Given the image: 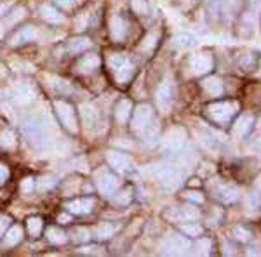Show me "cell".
<instances>
[{"instance_id": "cell-7", "label": "cell", "mask_w": 261, "mask_h": 257, "mask_svg": "<svg viewBox=\"0 0 261 257\" xmlns=\"http://www.w3.org/2000/svg\"><path fill=\"white\" fill-rule=\"evenodd\" d=\"M96 186L101 191V195L105 196H112L115 191H119L120 188V179L117 178L112 172H105L101 170L96 174Z\"/></svg>"}, {"instance_id": "cell-34", "label": "cell", "mask_w": 261, "mask_h": 257, "mask_svg": "<svg viewBox=\"0 0 261 257\" xmlns=\"http://www.w3.org/2000/svg\"><path fill=\"white\" fill-rule=\"evenodd\" d=\"M91 24V16L87 14V12H82V14L77 16V19L73 21V28L77 32H84L87 26Z\"/></svg>"}, {"instance_id": "cell-38", "label": "cell", "mask_w": 261, "mask_h": 257, "mask_svg": "<svg viewBox=\"0 0 261 257\" xmlns=\"http://www.w3.org/2000/svg\"><path fill=\"white\" fill-rule=\"evenodd\" d=\"M183 198H187V200L192 202V204H199V205L204 202V195H202L200 191H185Z\"/></svg>"}, {"instance_id": "cell-13", "label": "cell", "mask_w": 261, "mask_h": 257, "mask_svg": "<svg viewBox=\"0 0 261 257\" xmlns=\"http://www.w3.org/2000/svg\"><path fill=\"white\" fill-rule=\"evenodd\" d=\"M190 248V242H188L185 237H179V235H174V237L169 238L167 242V247H166V254H172V255H179V254H185V252Z\"/></svg>"}, {"instance_id": "cell-10", "label": "cell", "mask_w": 261, "mask_h": 257, "mask_svg": "<svg viewBox=\"0 0 261 257\" xmlns=\"http://www.w3.org/2000/svg\"><path fill=\"white\" fill-rule=\"evenodd\" d=\"M65 209L71 216H86V214H91L92 209H94V198H77V200L66 202Z\"/></svg>"}, {"instance_id": "cell-19", "label": "cell", "mask_w": 261, "mask_h": 257, "mask_svg": "<svg viewBox=\"0 0 261 257\" xmlns=\"http://www.w3.org/2000/svg\"><path fill=\"white\" fill-rule=\"evenodd\" d=\"M79 111H81V117H82V122L86 127L92 129L96 125V122H98V109H96L92 104H81V108H79Z\"/></svg>"}, {"instance_id": "cell-30", "label": "cell", "mask_w": 261, "mask_h": 257, "mask_svg": "<svg viewBox=\"0 0 261 257\" xmlns=\"http://www.w3.org/2000/svg\"><path fill=\"white\" fill-rule=\"evenodd\" d=\"M252 124H254V122H252L249 115H242L241 119L237 120V124H235V132H237L239 136H246V134L251 132Z\"/></svg>"}, {"instance_id": "cell-27", "label": "cell", "mask_w": 261, "mask_h": 257, "mask_svg": "<svg viewBox=\"0 0 261 257\" xmlns=\"http://www.w3.org/2000/svg\"><path fill=\"white\" fill-rule=\"evenodd\" d=\"M117 231V226L112 224V222H103V224H99L96 227V238L99 240V242H105V240L112 238L113 235H115Z\"/></svg>"}, {"instance_id": "cell-12", "label": "cell", "mask_w": 261, "mask_h": 257, "mask_svg": "<svg viewBox=\"0 0 261 257\" xmlns=\"http://www.w3.org/2000/svg\"><path fill=\"white\" fill-rule=\"evenodd\" d=\"M37 37H39V33H37V28L32 26V24H27V26L19 28V30L11 37V39H9V45H12V47H19V45L28 44V42L35 40Z\"/></svg>"}, {"instance_id": "cell-23", "label": "cell", "mask_w": 261, "mask_h": 257, "mask_svg": "<svg viewBox=\"0 0 261 257\" xmlns=\"http://www.w3.org/2000/svg\"><path fill=\"white\" fill-rule=\"evenodd\" d=\"M166 146L167 148H171V150H179V148H183V145H185V134L181 132V129H174V130H171L169 134H167V137H166Z\"/></svg>"}, {"instance_id": "cell-41", "label": "cell", "mask_w": 261, "mask_h": 257, "mask_svg": "<svg viewBox=\"0 0 261 257\" xmlns=\"http://www.w3.org/2000/svg\"><path fill=\"white\" fill-rule=\"evenodd\" d=\"M9 226H11V219L7 216H0V238L6 235V231L9 230Z\"/></svg>"}, {"instance_id": "cell-31", "label": "cell", "mask_w": 261, "mask_h": 257, "mask_svg": "<svg viewBox=\"0 0 261 257\" xmlns=\"http://www.w3.org/2000/svg\"><path fill=\"white\" fill-rule=\"evenodd\" d=\"M200 139H202V142L207 146V148H218V145H220V137H218L216 134H214L213 130H209V129H202L200 130Z\"/></svg>"}, {"instance_id": "cell-33", "label": "cell", "mask_w": 261, "mask_h": 257, "mask_svg": "<svg viewBox=\"0 0 261 257\" xmlns=\"http://www.w3.org/2000/svg\"><path fill=\"white\" fill-rule=\"evenodd\" d=\"M167 217L169 219H195V212L192 209H171L167 210Z\"/></svg>"}, {"instance_id": "cell-2", "label": "cell", "mask_w": 261, "mask_h": 257, "mask_svg": "<svg viewBox=\"0 0 261 257\" xmlns=\"http://www.w3.org/2000/svg\"><path fill=\"white\" fill-rule=\"evenodd\" d=\"M205 111H207L209 119L213 122H216L220 125H226L237 113V104L233 101H221V103L209 104Z\"/></svg>"}, {"instance_id": "cell-46", "label": "cell", "mask_w": 261, "mask_h": 257, "mask_svg": "<svg viewBox=\"0 0 261 257\" xmlns=\"http://www.w3.org/2000/svg\"><path fill=\"white\" fill-rule=\"evenodd\" d=\"M7 11H9V7H7V6H0V16L6 14Z\"/></svg>"}, {"instance_id": "cell-32", "label": "cell", "mask_w": 261, "mask_h": 257, "mask_svg": "<svg viewBox=\"0 0 261 257\" xmlns=\"http://www.w3.org/2000/svg\"><path fill=\"white\" fill-rule=\"evenodd\" d=\"M0 148H4V150L16 148V136L12 130H4V132L0 134Z\"/></svg>"}, {"instance_id": "cell-4", "label": "cell", "mask_w": 261, "mask_h": 257, "mask_svg": "<svg viewBox=\"0 0 261 257\" xmlns=\"http://www.w3.org/2000/svg\"><path fill=\"white\" fill-rule=\"evenodd\" d=\"M54 111H56L58 120L61 122V125L68 130L70 134H77L79 124H77V115L71 104L65 103V101H56L54 103Z\"/></svg>"}, {"instance_id": "cell-44", "label": "cell", "mask_w": 261, "mask_h": 257, "mask_svg": "<svg viewBox=\"0 0 261 257\" xmlns=\"http://www.w3.org/2000/svg\"><path fill=\"white\" fill-rule=\"evenodd\" d=\"M58 6L65 7V9H71V6H73V0H56Z\"/></svg>"}, {"instance_id": "cell-47", "label": "cell", "mask_w": 261, "mask_h": 257, "mask_svg": "<svg viewBox=\"0 0 261 257\" xmlns=\"http://www.w3.org/2000/svg\"><path fill=\"white\" fill-rule=\"evenodd\" d=\"M6 24H4V23H0V37H2L4 35V32H6Z\"/></svg>"}, {"instance_id": "cell-26", "label": "cell", "mask_w": 261, "mask_h": 257, "mask_svg": "<svg viewBox=\"0 0 261 257\" xmlns=\"http://www.w3.org/2000/svg\"><path fill=\"white\" fill-rule=\"evenodd\" d=\"M112 204L117 205V207H125V205L130 204L133 200V191L130 189H120V191H115L112 195Z\"/></svg>"}, {"instance_id": "cell-29", "label": "cell", "mask_w": 261, "mask_h": 257, "mask_svg": "<svg viewBox=\"0 0 261 257\" xmlns=\"http://www.w3.org/2000/svg\"><path fill=\"white\" fill-rule=\"evenodd\" d=\"M49 82H50V85L54 87V91H58L60 94H73V87H71V83L66 82L65 78L50 77Z\"/></svg>"}, {"instance_id": "cell-11", "label": "cell", "mask_w": 261, "mask_h": 257, "mask_svg": "<svg viewBox=\"0 0 261 257\" xmlns=\"http://www.w3.org/2000/svg\"><path fill=\"white\" fill-rule=\"evenodd\" d=\"M172 99H174V85H172V82H169V80H166L155 91V101H157L159 108L167 109L172 104Z\"/></svg>"}, {"instance_id": "cell-16", "label": "cell", "mask_w": 261, "mask_h": 257, "mask_svg": "<svg viewBox=\"0 0 261 257\" xmlns=\"http://www.w3.org/2000/svg\"><path fill=\"white\" fill-rule=\"evenodd\" d=\"M125 33H127V24L125 21L119 18V16H113L110 19V35L115 42H122L125 39Z\"/></svg>"}, {"instance_id": "cell-3", "label": "cell", "mask_w": 261, "mask_h": 257, "mask_svg": "<svg viewBox=\"0 0 261 257\" xmlns=\"http://www.w3.org/2000/svg\"><path fill=\"white\" fill-rule=\"evenodd\" d=\"M21 130H23L24 137L28 139V142L35 146V148H44V146H47V132H45L44 125H42L39 120H32V119L27 120L21 125Z\"/></svg>"}, {"instance_id": "cell-6", "label": "cell", "mask_w": 261, "mask_h": 257, "mask_svg": "<svg viewBox=\"0 0 261 257\" xmlns=\"http://www.w3.org/2000/svg\"><path fill=\"white\" fill-rule=\"evenodd\" d=\"M157 176L159 181L169 189L178 188L183 183V170L178 165H174V163H164V165H161L157 170Z\"/></svg>"}, {"instance_id": "cell-40", "label": "cell", "mask_w": 261, "mask_h": 257, "mask_svg": "<svg viewBox=\"0 0 261 257\" xmlns=\"http://www.w3.org/2000/svg\"><path fill=\"white\" fill-rule=\"evenodd\" d=\"M35 189V179H32V178H27L21 183V191H24V193H30Z\"/></svg>"}, {"instance_id": "cell-48", "label": "cell", "mask_w": 261, "mask_h": 257, "mask_svg": "<svg viewBox=\"0 0 261 257\" xmlns=\"http://www.w3.org/2000/svg\"><path fill=\"white\" fill-rule=\"evenodd\" d=\"M68 221H70V217H68V216H63V217H61V222H68Z\"/></svg>"}, {"instance_id": "cell-45", "label": "cell", "mask_w": 261, "mask_h": 257, "mask_svg": "<svg viewBox=\"0 0 261 257\" xmlns=\"http://www.w3.org/2000/svg\"><path fill=\"white\" fill-rule=\"evenodd\" d=\"M81 252H84V254H87V252H89V254H99L101 248H98V247H86V248H82Z\"/></svg>"}, {"instance_id": "cell-22", "label": "cell", "mask_w": 261, "mask_h": 257, "mask_svg": "<svg viewBox=\"0 0 261 257\" xmlns=\"http://www.w3.org/2000/svg\"><path fill=\"white\" fill-rule=\"evenodd\" d=\"M45 238H47V242L53 243V245H63V243H66V240H68V235H66L61 227L50 226L45 230Z\"/></svg>"}, {"instance_id": "cell-5", "label": "cell", "mask_w": 261, "mask_h": 257, "mask_svg": "<svg viewBox=\"0 0 261 257\" xmlns=\"http://www.w3.org/2000/svg\"><path fill=\"white\" fill-rule=\"evenodd\" d=\"M151 122H153V109L148 104H141V106L136 108L133 119H130V127L136 134L143 136V134L148 132Z\"/></svg>"}, {"instance_id": "cell-14", "label": "cell", "mask_w": 261, "mask_h": 257, "mask_svg": "<svg viewBox=\"0 0 261 257\" xmlns=\"http://www.w3.org/2000/svg\"><path fill=\"white\" fill-rule=\"evenodd\" d=\"M40 18L49 24H61L65 21V16L61 14L60 11L56 9L54 6H49V4H44L40 6Z\"/></svg>"}, {"instance_id": "cell-37", "label": "cell", "mask_w": 261, "mask_h": 257, "mask_svg": "<svg viewBox=\"0 0 261 257\" xmlns=\"http://www.w3.org/2000/svg\"><path fill=\"white\" fill-rule=\"evenodd\" d=\"M176 44H178L179 47H190V45L195 44V39H193L190 33H181L178 39H176Z\"/></svg>"}, {"instance_id": "cell-17", "label": "cell", "mask_w": 261, "mask_h": 257, "mask_svg": "<svg viewBox=\"0 0 261 257\" xmlns=\"http://www.w3.org/2000/svg\"><path fill=\"white\" fill-rule=\"evenodd\" d=\"M2 238H4V242H2L4 248H11V247L18 245L21 240H23V227L19 224L9 226V230L6 231V237H2Z\"/></svg>"}, {"instance_id": "cell-24", "label": "cell", "mask_w": 261, "mask_h": 257, "mask_svg": "<svg viewBox=\"0 0 261 257\" xmlns=\"http://www.w3.org/2000/svg\"><path fill=\"white\" fill-rule=\"evenodd\" d=\"M130 111H133V104H130V101L122 99L115 108V119L119 120L120 124H125V122H129Z\"/></svg>"}, {"instance_id": "cell-1", "label": "cell", "mask_w": 261, "mask_h": 257, "mask_svg": "<svg viewBox=\"0 0 261 257\" xmlns=\"http://www.w3.org/2000/svg\"><path fill=\"white\" fill-rule=\"evenodd\" d=\"M108 66H110V70L113 73V78H115L120 85L130 82V78L136 73L134 63L130 61L129 58H125L124 54H119V52L110 54V58H108Z\"/></svg>"}, {"instance_id": "cell-36", "label": "cell", "mask_w": 261, "mask_h": 257, "mask_svg": "<svg viewBox=\"0 0 261 257\" xmlns=\"http://www.w3.org/2000/svg\"><path fill=\"white\" fill-rule=\"evenodd\" d=\"M183 233L188 237H199L202 233V226L197 222H187V224H183Z\"/></svg>"}, {"instance_id": "cell-25", "label": "cell", "mask_w": 261, "mask_h": 257, "mask_svg": "<svg viewBox=\"0 0 261 257\" xmlns=\"http://www.w3.org/2000/svg\"><path fill=\"white\" fill-rule=\"evenodd\" d=\"M204 89L207 92L209 96L216 98V96H221L223 94V82L220 78L216 77H209L204 80Z\"/></svg>"}, {"instance_id": "cell-15", "label": "cell", "mask_w": 261, "mask_h": 257, "mask_svg": "<svg viewBox=\"0 0 261 257\" xmlns=\"http://www.w3.org/2000/svg\"><path fill=\"white\" fill-rule=\"evenodd\" d=\"M99 66H101V58L94 52L86 54V56L77 63V70L81 71V73H91V71L98 70Z\"/></svg>"}, {"instance_id": "cell-28", "label": "cell", "mask_w": 261, "mask_h": 257, "mask_svg": "<svg viewBox=\"0 0 261 257\" xmlns=\"http://www.w3.org/2000/svg\"><path fill=\"white\" fill-rule=\"evenodd\" d=\"M27 230L28 233H30L32 238H37L42 235V231H44V222H42L40 217H28L27 219Z\"/></svg>"}, {"instance_id": "cell-9", "label": "cell", "mask_w": 261, "mask_h": 257, "mask_svg": "<svg viewBox=\"0 0 261 257\" xmlns=\"http://www.w3.org/2000/svg\"><path fill=\"white\" fill-rule=\"evenodd\" d=\"M107 160L115 172L127 174L129 170H133V162H130V158L127 157V155L120 153V151H108Z\"/></svg>"}, {"instance_id": "cell-43", "label": "cell", "mask_w": 261, "mask_h": 257, "mask_svg": "<svg viewBox=\"0 0 261 257\" xmlns=\"http://www.w3.org/2000/svg\"><path fill=\"white\" fill-rule=\"evenodd\" d=\"M235 237H237L239 240H247V238H249V233H247V231H244L242 227H237V230H235Z\"/></svg>"}, {"instance_id": "cell-35", "label": "cell", "mask_w": 261, "mask_h": 257, "mask_svg": "<svg viewBox=\"0 0 261 257\" xmlns=\"http://www.w3.org/2000/svg\"><path fill=\"white\" fill-rule=\"evenodd\" d=\"M71 237H73L75 242H79V243H87L91 240V233L87 227H75Z\"/></svg>"}, {"instance_id": "cell-20", "label": "cell", "mask_w": 261, "mask_h": 257, "mask_svg": "<svg viewBox=\"0 0 261 257\" xmlns=\"http://www.w3.org/2000/svg\"><path fill=\"white\" fill-rule=\"evenodd\" d=\"M89 47H91V40L87 39V37H73V39L68 40V44H66V50H68L70 54L86 52Z\"/></svg>"}, {"instance_id": "cell-18", "label": "cell", "mask_w": 261, "mask_h": 257, "mask_svg": "<svg viewBox=\"0 0 261 257\" xmlns=\"http://www.w3.org/2000/svg\"><path fill=\"white\" fill-rule=\"evenodd\" d=\"M33 99V89L27 82H19L14 87V101L18 104H28Z\"/></svg>"}, {"instance_id": "cell-21", "label": "cell", "mask_w": 261, "mask_h": 257, "mask_svg": "<svg viewBox=\"0 0 261 257\" xmlns=\"http://www.w3.org/2000/svg\"><path fill=\"white\" fill-rule=\"evenodd\" d=\"M216 196H218V200L223 202V204H233V202L239 198V189L230 186V184H223V186L218 188Z\"/></svg>"}, {"instance_id": "cell-39", "label": "cell", "mask_w": 261, "mask_h": 257, "mask_svg": "<svg viewBox=\"0 0 261 257\" xmlns=\"http://www.w3.org/2000/svg\"><path fill=\"white\" fill-rule=\"evenodd\" d=\"M197 254H202V255H207L211 252V240H200L197 243V248H195Z\"/></svg>"}, {"instance_id": "cell-8", "label": "cell", "mask_w": 261, "mask_h": 257, "mask_svg": "<svg viewBox=\"0 0 261 257\" xmlns=\"http://www.w3.org/2000/svg\"><path fill=\"white\" fill-rule=\"evenodd\" d=\"M214 66V60L209 52H199V54H193L192 60H190V68L192 73L195 75H205L213 70Z\"/></svg>"}, {"instance_id": "cell-42", "label": "cell", "mask_w": 261, "mask_h": 257, "mask_svg": "<svg viewBox=\"0 0 261 257\" xmlns=\"http://www.w3.org/2000/svg\"><path fill=\"white\" fill-rule=\"evenodd\" d=\"M11 172H9V167L6 165V163L0 162V184H4L7 179H9Z\"/></svg>"}]
</instances>
